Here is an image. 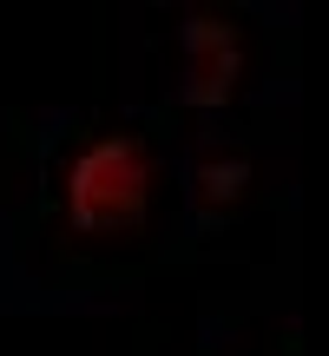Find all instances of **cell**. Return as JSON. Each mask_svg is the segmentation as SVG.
Returning <instances> with one entry per match:
<instances>
[{"instance_id":"6da1fadb","label":"cell","mask_w":329,"mask_h":356,"mask_svg":"<svg viewBox=\"0 0 329 356\" xmlns=\"http://www.w3.org/2000/svg\"><path fill=\"white\" fill-rule=\"evenodd\" d=\"M158 191H164V159L152 132L106 126V132H86L60 159L53 211H60V231L73 244H132L152 225Z\"/></svg>"},{"instance_id":"3957f363","label":"cell","mask_w":329,"mask_h":356,"mask_svg":"<svg viewBox=\"0 0 329 356\" xmlns=\"http://www.w3.org/2000/svg\"><path fill=\"white\" fill-rule=\"evenodd\" d=\"M244 191H251V159L244 152H224V145L198 152V172H191V211L198 218H224L230 204H244Z\"/></svg>"},{"instance_id":"7a4b0ae2","label":"cell","mask_w":329,"mask_h":356,"mask_svg":"<svg viewBox=\"0 0 329 356\" xmlns=\"http://www.w3.org/2000/svg\"><path fill=\"white\" fill-rule=\"evenodd\" d=\"M244 79V20L224 7H191L178 26V99L230 106Z\"/></svg>"}]
</instances>
